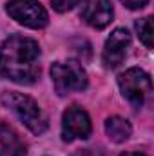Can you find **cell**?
<instances>
[{
  "label": "cell",
  "mask_w": 154,
  "mask_h": 156,
  "mask_svg": "<svg viewBox=\"0 0 154 156\" xmlns=\"http://www.w3.org/2000/svg\"><path fill=\"white\" fill-rule=\"evenodd\" d=\"M120 156H147V154H142V153H123Z\"/></svg>",
  "instance_id": "obj_15"
},
{
  "label": "cell",
  "mask_w": 154,
  "mask_h": 156,
  "mask_svg": "<svg viewBox=\"0 0 154 156\" xmlns=\"http://www.w3.org/2000/svg\"><path fill=\"white\" fill-rule=\"evenodd\" d=\"M118 85L123 98H127L134 107H142L152 93V80L149 73L140 67H131L121 73L118 76Z\"/></svg>",
  "instance_id": "obj_4"
},
{
  "label": "cell",
  "mask_w": 154,
  "mask_h": 156,
  "mask_svg": "<svg viewBox=\"0 0 154 156\" xmlns=\"http://www.w3.org/2000/svg\"><path fill=\"white\" fill-rule=\"evenodd\" d=\"M125 7H129V9H132V11H136V9H143L147 4H149V0H120Z\"/></svg>",
  "instance_id": "obj_13"
},
{
  "label": "cell",
  "mask_w": 154,
  "mask_h": 156,
  "mask_svg": "<svg viewBox=\"0 0 154 156\" xmlns=\"http://www.w3.org/2000/svg\"><path fill=\"white\" fill-rule=\"evenodd\" d=\"M136 33H138V38L140 42L147 47V49H152V38H154V29H152V16H145L142 20L136 22Z\"/></svg>",
  "instance_id": "obj_11"
},
{
  "label": "cell",
  "mask_w": 154,
  "mask_h": 156,
  "mask_svg": "<svg viewBox=\"0 0 154 156\" xmlns=\"http://www.w3.org/2000/svg\"><path fill=\"white\" fill-rule=\"evenodd\" d=\"M0 76L29 85L40 76V45L37 40L13 35L0 45Z\"/></svg>",
  "instance_id": "obj_1"
},
{
  "label": "cell",
  "mask_w": 154,
  "mask_h": 156,
  "mask_svg": "<svg viewBox=\"0 0 154 156\" xmlns=\"http://www.w3.org/2000/svg\"><path fill=\"white\" fill-rule=\"evenodd\" d=\"M5 13L29 29H44L49 24V15L38 0H9Z\"/></svg>",
  "instance_id": "obj_5"
},
{
  "label": "cell",
  "mask_w": 154,
  "mask_h": 156,
  "mask_svg": "<svg viewBox=\"0 0 154 156\" xmlns=\"http://www.w3.org/2000/svg\"><path fill=\"white\" fill-rule=\"evenodd\" d=\"M82 0H51V5L56 13H67L71 9H75Z\"/></svg>",
  "instance_id": "obj_12"
},
{
  "label": "cell",
  "mask_w": 154,
  "mask_h": 156,
  "mask_svg": "<svg viewBox=\"0 0 154 156\" xmlns=\"http://www.w3.org/2000/svg\"><path fill=\"white\" fill-rule=\"evenodd\" d=\"M129 45H131V33L125 27H116L103 45V53H102L103 66L107 69H116L118 66H121L127 56Z\"/></svg>",
  "instance_id": "obj_7"
},
{
  "label": "cell",
  "mask_w": 154,
  "mask_h": 156,
  "mask_svg": "<svg viewBox=\"0 0 154 156\" xmlns=\"http://www.w3.org/2000/svg\"><path fill=\"white\" fill-rule=\"evenodd\" d=\"M105 134L109 136L111 142L114 144H123L131 138L132 134V127L129 123V120L121 116H109L105 120Z\"/></svg>",
  "instance_id": "obj_10"
},
{
  "label": "cell",
  "mask_w": 154,
  "mask_h": 156,
  "mask_svg": "<svg viewBox=\"0 0 154 156\" xmlns=\"http://www.w3.org/2000/svg\"><path fill=\"white\" fill-rule=\"evenodd\" d=\"M0 156H4V153H2V151H0Z\"/></svg>",
  "instance_id": "obj_16"
},
{
  "label": "cell",
  "mask_w": 154,
  "mask_h": 156,
  "mask_svg": "<svg viewBox=\"0 0 154 156\" xmlns=\"http://www.w3.org/2000/svg\"><path fill=\"white\" fill-rule=\"evenodd\" d=\"M2 104L20 118V122L33 134L40 136L47 131V125H49L47 116L44 115L40 105L31 96L22 94V93H15V91H7V93L2 94Z\"/></svg>",
  "instance_id": "obj_2"
},
{
  "label": "cell",
  "mask_w": 154,
  "mask_h": 156,
  "mask_svg": "<svg viewBox=\"0 0 154 156\" xmlns=\"http://www.w3.org/2000/svg\"><path fill=\"white\" fill-rule=\"evenodd\" d=\"M0 145L7 156H26L27 145L22 136L7 123H0Z\"/></svg>",
  "instance_id": "obj_9"
},
{
  "label": "cell",
  "mask_w": 154,
  "mask_h": 156,
  "mask_svg": "<svg viewBox=\"0 0 154 156\" xmlns=\"http://www.w3.org/2000/svg\"><path fill=\"white\" fill-rule=\"evenodd\" d=\"M91 131H93L91 118L82 107L71 105L65 109L62 116V140L64 142L87 140L91 136Z\"/></svg>",
  "instance_id": "obj_6"
},
{
  "label": "cell",
  "mask_w": 154,
  "mask_h": 156,
  "mask_svg": "<svg viewBox=\"0 0 154 156\" xmlns=\"http://www.w3.org/2000/svg\"><path fill=\"white\" fill-rule=\"evenodd\" d=\"M51 80H53L54 91L60 96H65V94L76 93V91H83L89 83L85 69L76 60L54 62L51 66Z\"/></svg>",
  "instance_id": "obj_3"
},
{
  "label": "cell",
  "mask_w": 154,
  "mask_h": 156,
  "mask_svg": "<svg viewBox=\"0 0 154 156\" xmlns=\"http://www.w3.org/2000/svg\"><path fill=\"white\" fill-rule=\"evenodd\" d=\"M75 156H103V154L100 151H96V149H82Z\"/></svg>",
  "instance_id": "obj_14"
},
{
  "label": "cell",
  "mask_w": 154,
  "mask_h": 156,
  "mask_svg": "<svg viewBox=\"0 0 154 156\" xmlns=\"http://www.w3.org/2000/svg\"><path fill=\"white\" fill-rule=\"evenodd\" d=\"M80 15L82 20L93 29H103L113 22L114 9L111 0H85Z\"/></svg>",
  "instance_id": "obj_8"
}]
</instances>
